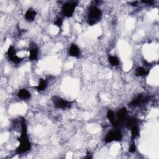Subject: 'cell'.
<instances>
[{
	"instance_id": "6da1fadb",
	"label": "cell",
	"mask_w": 159,
	"mask_h": 159,
	"mask_svg": "<svg viewBox=\"0 0 159 159\" xmlns=\"http://www.w3.org/2000/svg\"><path fill=\"white\" fill-rule=\"evenodd\" d=\"M21 134L19 138V145L16 150V153L18 154L26 153L31 149V144L27 136V126L26 123V121L24 118H22V119H21Z\"/></svg>"
},
{
	"instance_id": "7a4b0ae2",
	"label": "cell",
	"mask_w": 159,
	"mask_h": 159,
	"mask_svg": "<svg viewBox=\"0 0 159 159\" xmlns=\"http://www.w3.org/2000/svg\"><path fill=\"white\" fill-rule=\"evenodd\" d=\"M102 12L96 6H91L88 13V23L91 26L95 24L102 18Z\"/></svg>"
},
{
	"instance_id": "3957f363",
	"label": "cell",
	"mask_w": 159,
	"mask_h": 159,
	"mask_svg": "<svg viewBox=\"0 0 159 159\" xmlns=\"http://www.w3.org/2000/svg\"><path fill=\"white\" fill-rule=\"evenodd\" d=\"M52 102L54 106L59 109L66 110L70 108L72 106V102L67 101L58 96H54L52 98Z\"/></svg>"
},
{
	"instance_id": "277c9868",
	"label": "cell",
	"mask_w": 159,
	"mask_h": 159,
	"mask_svg": "<svg viewBox=\"0 0 159 159\" xmlns=\"http://www.w3.org/2000/svg\"><path fill=\"white\" fill-rule=\"evenodd\" d=\"M77 6V3L75 1L68 2L65 3L63 5L62 8V12L63 15L67 18L71 17L73 15Z\"/></svg>"
},
{
	"instance_id": "5b68a950",
	"label": "cell",
	"mask_w": 159,
	"mask_h": 159,
	"mask_svg": "<svg viewBox=\"0 0 159 159\" xmlns=\"http://www.w3.org/2000/svg\"><path fill=\"white\" fill-rule=\"evenodd\" d=\"M122 134L119 130H114L108 132L105 138L106 143H111L113 141H120L122 139Z\"/></svg>"
},
{
	"instance_id": "8992f818",
	"label": "cell",
	"mask_w": 159,
	"mask_h": 159,
	"mask_svg": "<svg viewBox=\"0 0 159 159\" xmlns=\"http://www.w3.org/2000/svg\"><path fill=\"white\" fill-rule=\"evenodd\" d=\"M127 116V111L126 108L123 107L119 110L117 113L116 114V122L118 124V127H120L121 124L123 123L124 121H126Z\"/></svg>"
},
{
	"instance_id": "52a82bcc",
	"label": "cell",
	"mask_w": 159,
	"mask_h": 159,
	"mask_svg": "<svg viewBox=\"0 0 159 159\" xmlns=\"http://www.w3.org/2000/svg\"><path fill=\"white\" fill-rule=\"evenodd\" d=\"M149 96H144L142 95H140L139 96H137L135 99H134L132 102L130 103L129 106H133V107H136V106H139L142 105V104L146 103L147 101L149 100Z\"/></svg>"
},
{
	"instance_id": "ba28073f",
	"label": "cell",
	"mask_w": 159,
	"mask_h": 159,
	"mask_svg": "<svg viewBox=\"0 0 159 159\" xmlns=\"http://www.w3.org/2000/svg\"><path fill=\"white\" fill-rule=\"evenodd\" d=\"M107 118L109 119V121H110V122L114 127L118 128L116 122V114L112 110H109L107 111Z\"/></svg>"
},
{
	"instance_id": "9c48e42d",
	"label": "cell",
	"mask_w": 159,
	"mask_h": 159,
	"mask_svg": "<svg viewBox=\"0 0 159 159\" xmlns=\"http://www.w3.org/2000/svg\"><path fill=\"white\" fill-rule=\"evenodd\" d=\"M69 55L71 57H78L80 55V50L78 46L74 44H71L69 49Z\"/></svg>"
},
{
	"instance_id": "30bf717a",
	"label": "cell",
	"mask_w": 159,
	"mask_h": 159,
	"mask_svg": "<svg viewBox=\"0 0 159 159\" xmlns=\"http://www.w3.org/2000/svg\"><path fill=\"white\" fill-rule=\"evenodd\" d=\"M36 14H37V13H36L34 10L32 8L29 9L25 14V19H26V21H29V22H31V21H33L35 18Z\"/></svg>"
},
{
	"instance_id": "8fae6325",
	"label": "cell",
	"mask_w": 159,
	"mask_h": 159,
	"mask_svg": "<svg viewBox=\"0 0 159 159\" xmlns=\"http://www.w3.org/2000/svg\"><path fill=\"white\" fill-rule=\"evenodd\" d=\"M38 49L36 46L34 45L29 50V60L32 61L38 59Z\"/></svg>"
},
{
	"instance_id": "7c38bea8",
	"label": "cell",
	"mask_w": 159,
	"mask_h": 159,
	"mask_svg": "<svg viewBox=\"0 0 159 159\" xmlns=\"http://www.w3.org/2000/svg\"><path fill=\"white\" fill-rule=\"evenodd\" d=\"M18 96L22 99H27L31 97V94L26 89H21L18 93Z\"/></svg>"
},
{
	"instance_id": "4fadbf2b",
	"label": "cell",
	"mask_w": 159,
	"mask_h": 159,
	"mask_svg": "<svg viewBox=\"0 0 159 159\" xmlns=\"http://www.w3.org/2000/svg\"><path fill=\"white\" fill-rule=\"evenodd\" d=\"M135 75L138 77H142V76H146L149 74V71L144 68L142 67H139L135 69Z\"/></svg>"
},
{
	"instance_id": "5bb4252c",
	"label": "cell",
	"mask_w": 159,
	"mask_h": 159,
	"mask_svg": "<svg viewBox=\"0 0 159 159\" xmlns=\"http://www.w3.org/2000/svg\"><path fill=\"white\" fill-rule=\"evenodd\" d=\"M130 130H131V137H132V139H135L136 137H137L139 135V129L138 127V125L135 124L133 126H132L131 127L129 128Z\"/></svg>"
},
{
	"instance_id": "9a60e30c",
	"label": "cell",
	"mask_w": 159,
	"mask_h": 159,
	"mask_svg": "<svg viewBox=\"0 0 159 159\" xmlns=\"http://www.w3.org/2000/svg\"><path fill=\"white\" fill-rule=\"evenodd\" d=\"M47 82L44 79H40L39 80V83L38 84V85L37 86H35V88L37 89L38 91H41L44 90L46 88H47Z\"/></svg>"
},
{
	"instance_id": "2e32d148",
	"label": "cell",
	"mask_w": 159,
	"mask_h": 159,
	"mask_svg": "<svg viewBox=\"0 0 159 159\" xmlns=\"http://www.w3.org/2000/svg\"><path fill=\"white\" fill-rule=\"evenodd\" d=\"M7 55H8V57L10 60L12 59L13 57H16V49L14 48L13 46H10L8 49V51H7Z\"/></svg>"
},
{
	"instance_id": "e0dca14e",
	"label": "cell",
	"mask_w": 159,
	"mask_h": 159,
	"mask_svg": "<svg viewBox=\"0 0 159 159\" xmlns=\"http://www.w3.org/2000/svg\"><path fill=\"white\" fill-rule=\"evenodd\" d=\"M109 61L113 66H117L119 63V60L115 56H110Z\"/></svg>"
},
{
	"instance_id": "ac0fdd59",
	"label": "cell",
	"mask_w": 159,
	"mask_h": 159,
	"mask_svg": "<svg viewBox=\"0 0 159 159\" xmlns=\"http://www.w3.org/2000/svg\"><path fill=\"white\" fill-rule=\"evenodd\" d=\"M62 24H63V21H62V18H60L57 19L54 22V24L59 27H61L62 26Z\"/></svg>"
},
{
	"instance_id": "d6986e66",
	"label": "cell",
	"mask_w": 159,
	"mask_h": 159,
	"mask_svg": "<svg viewBox=\"0 0 159 159\" xmlns=\"http://www.w3.org/2000/svg\"><path fill=\"white\" fill-rule=\"evenodd\" d=\"M136 150V146H135V144L134 143V142H133L131 144V146H130V147H129V152H131V153H134L135 152Z\"/></svg>"
},
{
	"instance_id": "ffe728a7",
	"label": "cell",
	"mask_w": 159,
	"mask_h": 159,
	"mask_svg": "<svg viewBox=\"0 0 159 159\" xmlns=\"http://www.w3.org/2000/svg\"><path fill=\"white\" fill-rule=\"evenodd\" d=\"M142 3H146V4H152L153 3L152 1H150V0H149V1H142Z\"/></svg>"
},
{
	"instance_id": "44dd1931",
	"label": "cell",
	"mask_w": 159,
	"mask_h": 159,
	"mask_svg": "<svg viewBox=\"0 0 159 159\" xmlns=\"http://www.w3.org/2000/svg\"><path fill=\"white\" fill-rule=\"evenodd\" d=\"M137 3H138V1H133V2L131 3V4L133 6H135L137 5Z\"/></svg>"
},
{
	"instance_id": "7402d4cb",
	"label": "cell",
	"mask_w": 159,
	"mask_h": 159,
	"mask_svg": "<svg viewBox=\"0 0 159 159\" xmlns=\"http://www.w3.org/2000/svg\"><path fill=\"white\" fill-rule=\"evenodd\" d=\"M85 158H91L92 157L90 155V153H88L87 156H86Z\"/></svg>"
}]
</instances>
